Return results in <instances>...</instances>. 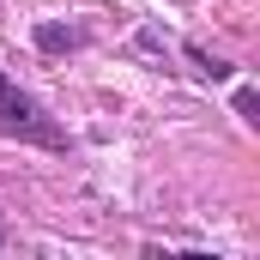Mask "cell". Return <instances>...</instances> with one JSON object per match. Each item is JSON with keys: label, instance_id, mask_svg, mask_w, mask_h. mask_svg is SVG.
<instances>
[{"label": "cell", "instance_id": "cell-1", "mask_svg": "<svg viewBox=\"0 0 260 260\" xmlns=\"http://www.w3.org/2000/svg\"><path fill=\"white\" fill-rule=\"evenodd\" d=\"M0 127H12V133H30V139L55 145V127H43V121H37V109H30V103H24V97H18V91L6 85V79H0Z\"/></svg>", "mask_w": 260, "mask_h": 260}]
</instances>
